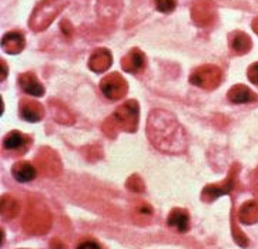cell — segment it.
Masks as SVG:
<instances>
[{
  "label": "cell",
  "instance_id": "obj_19",
  "mask_svg": "<svg viewBox=\"0 0 258 249\" xmlns=\"http://www.w3.org/2000/svg\"><path fill=\"white\" fill-rule=\"evenodd\" d=\"M54 152L51 149H43L40 152V155H37V162H40L43 171H46L47 175H56L60 170V165H58V158L57 155L54 158H51Z\"/></svg>",
  "mask_w": 258,
  "mask_h": 249
},
{
  "label": "cell",
  "instance_id": "obj_18",
  "mask_svg": "<svg viewBox=\"0 0 258 249\" xmlns=\"http://www.w3.org/2000/svg\"><path fill=\"white\" fill-rule=\"evenodd\" d=\"M238 219L244 225H252L258 222V199H250L244 202L238 209Z\"/></svg>",
  "mask_w": 258,
  "mask_h": 249
},
{
  "label": "cell",
  "instance_id": "obj_4",
  "mask_svg": "<svg viewBox=\"0 0 258 249\" xmlns=\"http://www.w3.org/2000/svg\"><path fill=\"white\" fill-rule=\"evenodd\" d=\"M223 78V73L217 66H201L196 68L190 75V83L204 89V90H214L220 86Z\"/></svg>",
  "mask_w": 258,
  "mask_h": 249
},
{
  "label": "cell",
  "instance_id": "obj_24",
  "mask_svg": "<svg viewBox=\"0 0 258 249\" xmlns=\"http://www.w3.org/2000/svg\"><path fill=\"white\" fill-rule=\"evenodd\" d=\"M247 77H248V80H250L251 83L258 86V61L257 63H252V64L248 67Z\"/></svg>",
  "mask_w": 258,
  "mask_h": 249
},
{
  "label": "cell",
  "instance_id": "obj_16",
  "mask_svg": "<svg viewBox=\"0 0 258 249\" xmlns=\"http://www.w3.org/2000/svg\"><path fill=\"white\" fill-rule=\"evenodd\" d=\"M2 47L8 54H19L25 49V37L19 32H9L2 39Z\"/></svg>",
  "mask_w": 258,
  "mask_h": 249
},
{
  "label": "cell",
  "instance_id": "obj_12",
  "mask_svg": "<svg viewBox=\"0 0 258 249\" xmlns=\"http://www.w3.org/2000/svg\"><path fill=\"white\" fill-rule=\"evenodd\" d=\"M167 224H168L170 228L175 229L177 232H187L190 229V216H188V212L185 209H181V208H174L168 214Z\"/></svg>",
  "mask_w": 258,
  "mask_h": 249
},
{
  "label": "cell",
  "instance_id": "obj_7",
  "mask_svg": "<svg viewBox=\"0 0 258 249\" xmlns=\"http://www.w3.org/2000/svg\"><path fill=\"white\" fill-rule=\"evenodd\" d=\"M235 174H237V171L231 170V173H230V175L225 178L224 183L218 184V185H207V187L203 190V195H201L203 201L211 202V201H214V199L218 198V197H221V195H227L228 192L233 190Z\"/></svg>",
  "mask_w": 258,
  "mask_h": 249
},
{
  "label": "cell",
  "instance_id": "obj_10",
  "mask_svg": "<svg viewBox=\"0 0 258 249\" xmlns=\"http://www.w3.org/2000/svg\"><path fill=\"white\" fill-rule=\"evenodd\" d=\"M113 63L111 53L107 49H97L93 51L90 60H89V68L94 73H103L106 71L108 67Z\"/></svg>",
  "mask_w": 258,
  "mask_h": 249
},
{
  "label": "cell",
  "instance_id": "obj_17",
  "mask_svg": "<svg viewBox=\"0 0 258 249\" xmlns=\"http://www.w3.org/2000/svg\"><path fill=\"white\" fill-rule=\"evenodd\" d=\"M228 42H230V49L235 54H247L252 47L250 36L244 32H233L228 37Z\"/></svg>",
  "mask_w": 258,
  "mask_h": 249
},
{
  "label": "cell",
  "instance_id": "obj_6",
  "mask_svg": "<svg viewBox=\"0 0 258 249\" xmlns=\"http://www.w3.org/2000/svg\"><path fill=\"white\" fill-rule=\"evenodd\" d=\"M100 90L108 100L123 99L127 93V81L118 73L106 75L100 83Z\"/></svg>",
  "mask_w": 258,
  "mask_h": 249
},
{
  "label": "cell",
  "instance_id": "obj_13",
  "mask_svg": "<svg viewBox=\"0 0 258 249\" xmlns=\"http://www.w3.org/2000/svg\"><path fill=\"white\" fill-rule=\"evenodd\" d=\"M19 86L20 89L30 96L34 97H42L44 94V87L43 84L37 80V77L33 73H23L19 77Z\"/></svg>",
  "mask_w": 258,
  "mask_h": 249
},
{
  "label": "cell",
  "instance_id": "obj_1",
  "mask_svg": "<svg viewBox=\"0 0 258 249\" xmlns=\"http://www.w3.org/2000/svg\"><path fill=\"white\" fill-rule=\"evenodd\" d=\"M147 137L160 151L180 154L187 147V134L173 114L156 108L147 118Z\"/></svg>",
  "mask_w": 258,
  "mask_h": 249
},
{
  "label": "cell",
  "instance_id": "obj_26",
  "mask_svg": "<svg viewBox=\"0 0 258 249\" xmlns=\"http://www.w3.org/2000/svg\"><path fill=\"white\" fill-rule=\"evenodd\" d=\"M99 248L100 245L99 243H96V242H83V243H80L79 245V248Z\"/></svg>",
  "mask_w": 258,
  "mask_h": 249
},
{
  "label": "cell",
  "instance_id": "obj_23",
  "mask_svg": "<svg viewBox=\"0 0 258 249\" xmlns=\"http://www.w3.org/2000/svg\"><path fill=\"white\" fill-rule=\"evenodd\" d=\"M136 216H139V218H151L153 216V209L149 204H139V207L136 209V212H134V218Z\"/></svg>",
  "mask_w": 258,
  "mask_h": 249
},
{
  "label": "cell",
  "instance_id": "obj_21",
  "mask_svg": "<svg viewBox=\"0 0 258 249\" xmlns=\"http://www.w3.org/2000/svg\"><path fill=\"white\" fill-rule=\"evenodd\" d=\"M19 212V202L10 195L2 197V215L6 219H12Z\"/></svg>",
  "mask_w": 258,
  "mask_h": 249
},
{
  "label": "cell",
  "instance_id": "obj_8",
  "mask_svg": "<svg viewBox=\"0 0 258 249\" xmlns=\"http://www.w3.org/2000/svg\"><path fill=\"white\" fill-rule=\"evenodd\" d=\"M192 20L200 26L211 25L216 19V9L214 6L207 2V0H201L194 5L191 10Z\"/></svg>",
  "mask_w": 258,
  "mask_h": 249
},
{
  "label": "cell",
  "instance_id": "obj_14",
  "mask_svg": "<svg viewBox=\"0 0 258 249\" xmlns=\"http://www.w3.org/2000/svg\"><path fill=\"white\" fill-rule=\"evenodd\" d=\"M227 97L234 104H248L258 99L257 96L244 84H235L234 87H231Z\"/></svg>",
  "mask_w": 258,
  "mask_h": 249
},
{
  "label": "cell",
  "instance_id": "obj_20",
  "mask_svg": "<svg viewBox=\"0 0 258 249\" xmlns=\"http://www.w3.org/2000/svg\"><path fill=\"white\" fill-rule=\"evenodd\" d=\"M26 135L20 131H10L3 140V147L6 149H19L25 147Z\"/></svg>",
  "mask_w": 258,
  "mask_h": 249
},
{
  "label": "cell",
  "instance_id": "obj_25",
  "mask_svg": "<svg viewBox=\"0 0 258 249\" xmlns=\"http://www.w3.org/2000/svg\"><path fill=\"white\" fill-rule=\"evenodd\" d=\"M251 188L252 191L258 194V167L254 170V173L251 174Z\"/></svg>",
  "mask_w": 258,
  "mask_h": 249
},
{
  "label": "cell",
  "instance_id": "obj_9",
  "mask_svg": "<svg viewBox=\"0 0 258 249\" xmlns=\"http://www.w3.org/2000/svg\"><path fill=\"white\" fill-rule=\"evenodd\" d=\"M19 111H20V117L29 123H37L44 116V110H43L42 104L32 101V100H22Z\"/></svg>",
  "mask_w": 258,
  "mask_h": 249
},
{
  "label": "cell",
  "instance_id": "obj_27",
  "mask_svg": "<svg viewBox=\"0 0 258 249\" xmlns=\"http://www.w3.org/2000/svg\"><path fill=\"white\" fill-rule=\"evenodd\" d=\"M252 30L255 32V34L258 36V17L254 19V22H252Z\"/></svg>",
  "mask_w": 258,
  "mask_h": 249
},
{
  "label": "cell",
  "instance_id": "obj_5",
  "mask_svg": "<svg viewBox=\"0 0 258 249\" xmlns=\"http://www.w3.org/2000/svg\"><path fill=\"white\" fill-rule=\"evenodd\" d=\"M60 9V0H46L36 9L33 17L30 20V26L33 30H43L53 22L57 16Z\"/></svg>",
  "mask_w": 258,
  "mask_h": 249
},
{
  "label": "cell",
  "instance_id": "obj_22",
  "mask_svg": "<svg viewBox=\"0 0 258 249\" xmlns=\"http://www.w3.org/2000/svg\"><path fill=\"white\" fill-rule=\"evenodd\" d=\"M156 2V8L161 13H171L177 6V0H154Z\"/></svg>",
  "mask_w": 258,
  "mask_h": 249
},
{
  "label": "cell",
  "instance_id": "obj_2",
  "mask_svg": "<svg viewBox=\"0 0 258 249\" xmlns=\"http://www.w3.org/2000/svg\"><path fill=\"white\" fill-rule=\"evenodd\" d=\"M25 229L32 233H44L51 225L50 212L42 204H32L26 212Z\"/></svg>",
  "mask_w": 258,
  "mask_h": 249
},
{
  "label": "cell",
  "instance_id": "obj_15",
  "mask_svg": "<svg viewBox=\"0 0 258 249\" xmlns=\"http://www.w3.org/2000/svg\"><path fill=\"white\" fill-rule=\"evenodd\" d=\"M12 174L13 178L17 183H30L32 180L36 178L37 175V170L34 168L33 164L27 162V161H19L15 165L12 167Z\"/></svg>",
  "mask_w": 258,
  "mask_h": 249
},
{
  "label": "cell",
  "instance_id": "obj_11",
  "mask_svg": "<svg viewBox=\"0 0 258 249\" xmlns=\"http://www.w3.org/2000/svg\"><path fill=\"white\" fill-rule=\"evenodd\" d=\"M146 64V57L144 53L139 49H133L130 53H127L123 60H121V67L127 73L136 74L139 71H142L143 67Z\"/></svg>",
  "mask_w": 258,
  "mask_h": 249
},
{
  "label": "cell",
  "instance_id": "obj_3",
  "mask_svg": "<svg viewBox=\"0 0 258 249\" xmlns=\"http://www.w3.org/2000/svg\"><path fill=\"white\" fill-rule=\"evenodd\" d=\"M113 120L117 128L123 130V131H130L133 133L137 130L139 125V104L137 101L130 100L125 101L124 104H121L117 108L113 114Z\"/></svg>",
  "mask_w": 258,
  "mask_h": 249
}]
</instances>
